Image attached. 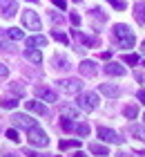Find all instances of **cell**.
<instances>
[{"instance_id":"obj_14","label":"cell","mask_w":145,"mask_h":157,"mask_svg":"<svg viewBox=\"0 0 145 157\" xmlns=\"http://www.w3.org/2000/svg\"><path fill=\"white\" fill-rule=\"evenodd\" d=\"M74 36L83 43V45H87V47H98V38H94V36H85L83 32H78V29H74Z\"/></svg>"},{"instance_id":"obj_24","label":"cell","mask_w":145,"mask_h":157,"mask_svg":"<svg viewBox=\"0 0 145 157\" xmlns=\"http://www.w3.org/2000/svg\"><path fill=\"white\" fill-rule=\"evenodd\" d=\"M125 117L127 119H136V115H139V110H136V105H125Z\"/></svg>"},{"instance_id":"obj_40","label":"cell","mask_w":145,"mask_h":157,"mask_svg":"<svg viewBox=\"0 0 145 157\" xmlns=\"http://www.w3.org/2000/svg\"><path fill=\"white\" fill-rule=\"evenodd\" d=\"M71 157H87V155H85V153H74Z\"/></svg>"},{"instance_id":"obj_19","label":"cell","mask_w":145,"mask_h":157,"mask_svg":"<svg viewBox=\"0 0 145 157\" xmlns=\"http://www.w3.org/2000/svg\"><path fill=\"white\" fill-rule=\"evenodd\" d=\"M54 67H56V70H69L71 65H69V61L65 59V56H58V54H56V56H54Z\"/></svg>"},{"instance_id":"obj_6","label":"cell","mask_w":145,"mask_h":157,"mask_svg":"<svg viewBox=\"0 0 145 157\" xmlns=\"http://www.w3.org/2000/svg\"><path fill=\"white\" fill-rule=\"evenodd\" d=\"M23 25L27 27V29H34L38 32L40 29V18L36 11H23Z\"/></svg>"},{"instance_id":"obj_26","label":"cell","mask_w":145,"mask_h":157,"mask_svg":"<svg viewBox=\"0 0 145 157\" xmlns=\"http://www.w3.org/2000/svg\"><path fill=\"white\" fill-rule=\"evenodd\" d=\"M74 130H76L78 135H81V137H87V135H89V126H87V124H78V126L74 128Z\"/></svg>"},{"instance_id":"obj_16","label":"cell","mask_w":145,"mask_h":157,"mask_svg":"<svg viewBox=\"0 0 145 157\" xmlns=\"http://www.w3.org/2000/svg\"><path fill=\"white\" fill-rule=\"evenodd\" d=\"M100 92H103L105 97H118L121 94V90L116 88V85H112V83H100Z\"/></svg>"},{"instance_id":"obj_17","label":"cell","mask_w":145,"mask_h":157,"mask_svg":"<svg viewBox=\"0 0 145 157\" xmlns=\"http://www.w3.org/2000/svg\"><path fill=\"white\" fill-rule=\"evenodd\" d=\"M45 45H47V38L45 36H31V38H27V47L40 49V47H45Z\"/></svg>"},{"instance_id":"obj_44","label":"cell","mask_w":145,"mask_h":157,"mask_svg":"<svg viewBox=\"0 0 145 157\" xmlns=\"http://www.w3.org/2000/svg\"><path fill=\"white\" fill-rule=\"evenodd\" d=\"M29 2H36V0H29Z\"/></svg>"},{"instance_id":"obj_31","label":"cell","mask_w":145,"mask_h":157,"mask_svg":"<svg viewBox=\"0 0 145 157\" xmlns=\"http://www.w3.org/2000/svg\"><path fill=\"white\" fill-rule=\"evenodd\" d=\"M107 2H110L112 7H114V9H118V11H123V9H125V2H123V0H107Z\"/></svg>"},{"instance_id":"obj_28","label":"cell","mask_w":145,"mask_h":157,"mask_svg":"<svg viewBox=\"0 0 145 157\" xmlns=\"http://www.w3.org/2000/svg\"><path fill=\"white\" fill-rule=\"evenodd\" d=\"M49 18H52V23H54V25H63V23H65V18L60 16V13H56V11L49 13Z\"/></svg>"},{"instance_id":"obj_29","label":"cell","mask_w":145,"mask_h":157,"mask_svg":"<svg viewBox=\"0 0 145 157\" xmlns=\"http://www.w3.org/2000/svg\"><path fill=\"white\" fill-rule=\"evenodd\" d=\"M63 117H65V119H78V112L71 110V108H65V110H63Z\"/></svg>"},{"instance_id":"obj_13","label":"cell","mask_w":145,"mask_h":157,"mask_svg":"<svg viewBox=\"0 0 145 157\" xmlns=\"http://www.w3.org/2000/svg\"><path fill=\"white\" fill-rule=\"evenodd\" d=\"M134 18L139 25H145V0H139L134 5Z\"/></svg>"},{"instance_id":"obj_10","label":"cell","mask_w":145,"mask_h":157,"mask_svg":"<svg viewBox=\"0 0 145 157\" xmlns=\"http://www.w3.org/2000/svg\"><path fill=\"white\" fill-rule=\"evenodd\" d=\"M36 94H38V99H42V101H47V103H54L56 99H58L54 90H49V88H42V85H38V88H36Z\"/></svg>"},{"instance_id":"obj_42","label":"cell","mask_w":145,"mask_h":157,"mask_svg":"<svg viewBox=\"0 0 145 157\" xmlns=\"http://www.w3.org/2000/svg\"><path fill=\"white\" fill-rule=\"evenodd\" d=\"M5 157H18V155H5Z\"/></svg>"},{"instance_id":"obj_21","label":"cell","mask_w":145,"mask_h":157,"mask_svg":"<svg viewBox=\"0 0 145 157\" xmlns=\"http://www.w3.org/2000/svg\"><path fill=\"white\" fill-rule=\"evenodd\" d=\"M89 151H92L94 155H110V153H107V146H103V144H92Z\"/></svg>"},{"instance_id":"obj_34","label":"cell","mask_w":145,"mask_h":157,"mask_svg":"<svg viewBox=\"0 0 145 157\" xmlns=\"http://www.w3.org/2000/svg\"><path fill=\"white\" fill-rule=\"evenodd\" d=\"M52 2H54V5L58 7V9H63V11L67 9V0H52Z\"/></svg>"},{"instance_id":"obj_1","label":"cell","mask_w":145,"mask_h":157,"mask_svg":"<svg viewBox=\"0 0 145 157\" xmlns=\"http://www.w3.org/2000/svg\"><path fill=\"white\" fill-rule=\"evenodd\" d=\"M114 38L118 40V47H134V43H136V36H134V32L129 29L127 25H123V23H118V25H114Z\"/></svg>"},{"instance_id":"obj_5","label":"cell","mask_w":145,"mask_h":157,"mask_svg":"<svg viewBox=\"0 0 145 157\" xmlns=\"http://www.w3.org/2000/svg\"><path fill=\"white\" fill-rule=\"evenodd\" d=\"M98 137L103 141H110V144H123V137L112 128H105V126H98Z\"/></svg>"},{"instance_id":"obj_4","label":"cell","mask_w":145,"mask_h":157,"mask_svg":"<svg viewBox=\"0 0 145 157\" xmlns=\"http://www.w3.org/2000/svg\"><path fill=\"white\" fill-rule=\"evenodd\" d=\"M58 88H60L65 94H81L83 81H78V78H63V81H58Z\"/></svg>"},{"instance_id":"obj_23","label":"cell","mask_w":145,"mask_h":157,"mask_svg":"<svg viewBox=\"0 0 145 157\" xmlns=\"http://www.w3.org/2000/svg\"><path fill=\"white\" fill-rule=\"evenodd\" d=\"M139 54H125L123 56V63H129V65H139Z\"/></svg>"},{"instance_id":"obj_33","label":"cell","mask_w":145,"mask_h":157,"mask_svg":"<svg viewBox=\"0 0 145 157\" xmlns=\"http://www.w3.org/2000/svg\"><path fill=\"white\" fill-rule=\"evenodd\" d=\"M7 137H9L11 141H20V137H18V130H13V128H9V130H7Z\"/></svg>"},{"instance_id":"obj_32","label":"cell","mask_w":145,"mask_h":157,"mask_svg":"<svg viewBox=\"0 0 145 157\" xmlns=\"http://www.w3.org/2000/svg\"><path fill=\"white\" fill-rule=\"evenodd\" d=\"M92 16L98 18L100 23H105V20H107V16H105V13H100V9H92Z\"/></svg>"},{"instance_id":"obj_41","label":"cell","mask_w":145,"mask_h":157,"mask_svg":"<svg viewBox=\"0 0 145 157\" xmlns=\"http://www.w3.org/2000/svg\"><path fill=\"white\" fill-rule=\"evenodd\" d=\"M136 78H141V81H145V74H141V72H139V74H136Z\"/></svg>"},{"instance_id":"obj_37","label":"cell","mask_w":145,"mask_h":157,"mask_svg":"<svg viewBox=\"0 0 145 157\" xmlns=\"http://www.w3.org/2000/svg\"><path fill=\"white\" fill-rule=\"evenodd\" d=\"M7 74H9V67L5 63H0V76H7Z\"/></svg>"},{"instance_id":"obj_22","label":"cell","mask_w":145,"mask_h":157,"mask_svg":"<svg viewBox=\"0 0 145 157\" xmlns=\"http://www.w3.org/2000/svg\"><path fill=\"white\" fill-rule=\"evenodd\" d=\"M7 36L11 40H23V29H16V27H11V29H7Z\"/></svg>"},{"instance_id":"obj_30","label":"cell","mask_w":145,"mask_h":157,"mask_svg":"<svg viewBox=\"0 0 145 157\" xmlns=\"http://www.w3.org/2000/svg\"><path fill=\"white\" fill-rule=\"evenodd\" d=\"M60 126H63V130H74V128H76L74 121H71V119H65V117H63V121H60Z\"/></svg>"},{"instance_id":"obj_12","label":"cell","mask_w":145,"mask_h":157,"mask_svg":"<svg viewBox=\"0 0 145 157\" xmlns=\"http://www.w3.org/2000/svg\"><path fill=\"white\" fill-rule=\"evenodd\" d=\"M25 59L36 63V65H40L42 63V54H40V49H36V47H27L25 49Z\"/></svg>"},{"instance_id":"obj_2","label":"cell","mask_w":145,"mask_h":157,"mask_svg":"<svg viewBox=\"0 0 145 157\" xmlns=\"http://www.w3.org/2000/svg\"><path fill=\"white\" fill-rule=\"evenodd\" d=\"M27 139H29V144H31V146H40V148H45L49 144L47 132L42 130V128H38V126H34V128H29V130H27Z\"/></svg>"},{"instance_id":"obj_46","label":"cell","mask_w":145,"mask_h":157,"mask_svg":"<svg viewBox=\"0 0 145 157\" xmlns=\"http://www.w3.org/2000/svg\"><path fill=\"white\" fill-rule=\"evenodd\" d=\"M143 65H145V63H143Z\"/></svg>"},{"instance_id":"obj_20","label":"cell","mask_w":145,"mask_h":157,"mask_svg":"<svg viewBox=\"0 0 145 157\" xmlns=\"http://www.w3.org/2000/svg\"><path fill=\"white\" fill-rule=\"evenodd\" d=\"M78 146H81V141H78V139H63L60 144H58L60 151H67V148H78Z\"/></svg>"},{"instance_id":"obj_3","label":"cell","mask_w":145,"mask_h":157,"mask_svg":"<svg viewBox=\"0 0 145 157\" xmlns=\"http://www.w3.org/2000/svg\"><path fill=\"white\" fill-rule=\"evenodd\" d=\"M78 108L85 110V112H92L98 108V94H94V92H83V94H78Z\"/></svg>"},{"instance_id":"obj_18","label":"cell","mask_w":145,"mask_h":157,"mask_svg":"<svg viewBox=\"0 0 145 157\" xmlns=\"http://www.w3.org/2000/svg\"><path fill=\"white\" fill-rule=\"evenodd\" d=\"M129 135H134L136 139L145 141V128H143V126H139V124H129Z\"/></svg>"},{"instance_id":"obj_7","label":"cell","mask_w":145,"mask_h":157,"mask_svg":"<svg viewBox=\"0 0 145 157\" xmlns=\"http://www.w3.org/2000/svg\"><path fill=\"white\" fill-rule=\"evenodd\" d=\"M16 11H18L16 0H0V13H2V18H13Z\"/></svg>"},{"instance_id":"obj_8","label":"cell","mask_w":145,"mask_h":157,"mask_svg":"<svg viewBox=\"0 0 145 157\" xmlns=\"http://www.w3.org/2000/svg\"><path fill=\"white\" fill-rule=\"evenodd\" d=\"M11 119H13V124H16V126L27 128V130H29V128H34V126H38V124H36V119H31L29 115H20V112H16Z\"/></svg>"},{"instance_id":"obj_11","label":"cell","mask_w":145,"mask_h":157,"mask_svg":"<svg viewBox=\"0 0 145 157\" xmlns=\"http://www.w3.org/2000/svg\"><path fill=\"white\" fill-rule=\"evenodd\" d=\"M25 108H27L29 112H36V115H40V117H47V105L40 103V101H25Z\"/></svg>"},{"instance_id":"obj_35","label":"cell","mask_w":145,"mask_h":157,"mask_svg":"<svg viewBox=\"0 0 145 157\" xmlns=\"http://www.w3.org/2000/svg\"><path fill=\"white\" fill-rule=\"evenodd\" d=\"M69 20H71V25H74V27H78V25H81V16H78V13H71V16H69Z\"/></svg>"},{"instance_id":"obj_36","label":"cell","mask_w":145,"mask_h":157,"mask_svg":"<svg viewBox=\"0 0 145 157\" xmlns=\"http://www.w3.org/2000/svg\"><path fill=\"white\" fill-rule=\"evenodd\" d=\"M11 90L16 92V94H23V92H25V88H23L20 83H11Z\"/></svg>"},{"instance_id":"obj_39","label":"cell","mask_w":145,"mask_h":157,"mask_svg":"<svg viewBox=\"0 0 145 157\" xmlns=\"http://www.w3.org/2000/svg\"><path fill=\"white\" fill-rule=\"evenodd\" d=\"M29 157H45V155H40V153H34V151H27Z\"/></svg>"},{"instance_id":"obj_38","label":"cell","mask_w":145,"mask_h":157,"mask_svg":"<svg viewBox=\"0 0 145 157\" xmlns=\"http://www.w3.org/2000/svg\"><path fill=\"white\" fill-rule=\"evenodd\" d=\"M136 97H139L141 103H145V90H139V94H136Z\"/></svg>"},{"instance_id":"obj_25","label":"cell","mask_w":145,"mask_h":157,"mask_svg":"<svg viewBox=\"0 0 145 157\" xmlns=\"http://www.w3.org/2000/svg\"><path fill=\"white\" fill-rule=\"evenodd\" d=\"M52 36L58 40V43H63V45H67L69 38H67V34H63V32H52Z\"/></svg>"},{"instance_id":"obj_45","label":"cell","mask_w":145,"mask_h":157,"mask_svg":"<svg viewBox=\"0 0 145 157\" xmlns=\"http://www.w3.org/2000/svg\"><path fill=\"white\" fill-rule=\"evenodd\" d=\"M74 2H81V0H74Z\"/></svg>"},{"instance_id":"obj_43","label":"cell","mask_w":145,"mask_h":157,"mask_svg":"<svg viewBox=\"0 0 145 157\" xmlns=\"http://www.w3.org/2000/svg\"><path fill=\"white\" fill-rule=\"evenodd\" d=\"M143 52H145V40H143Z\"/></svg>"},{"instance_id":"obj_9","label":"cell","mask_w":145,"mask_h":157,"mask_svg":"<svg viewBox=\"0 0 145 157\" xmlns=\"http://www.w3.org/2000/svg\"><path fill=\"white\" fill-rule=\"evenodd\" d=\"M78 70H81V74L83 76H96V72H98V65L94 61H89V59H85L81 65H78Z\"/></svg>"},{"instance_id":"obj_15","label":"cell","mask_w":145,"mask_h":157,"mask_svg":"<svg viewBox=\"0 0 145 157\" xmlns=\"http://www.w3.org/2000/svg\"><path fill=\"white\" fill-rule=\"evenodd\" d=\"M105 72L110 76H125V67L118 65V63H107L105 65Z\"/></svg>"},{"instance_id":"obj_27","label":"cell","mask_w":145,"mask_h":157,"mask_svg":"<svg viewBox=\"0 0 145 157\" xmlns=\"http://www.w3.org/2000/svg\"><path fill=\"white\" fill-rule=\"evenodd\" d=\"M16 105H18L16 99H5V101H2V108H5V110H13Z\"/></svg>"}]
</instances>
